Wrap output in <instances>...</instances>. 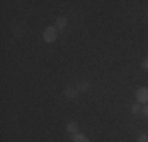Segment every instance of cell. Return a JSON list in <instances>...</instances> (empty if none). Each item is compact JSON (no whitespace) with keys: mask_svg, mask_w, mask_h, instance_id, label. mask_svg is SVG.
Here are the masks:
<instances>
[{"mask_svg":"<svg viewBox=\"0 0 148 142\" xmlns=\"http://www.w3.org/2000/svg\"><path fill=\"white\" fill-rule=\"evenodd\" d=\"M57 28H54V27H47L44 30V41H47V43H52V41H55L57 40Z\"/></svg>","mask_w":148,"mask_h":142,"instance_id":"cell-1","label":"cell"},{"mask_svg":"<svg viewBox=\"0 0 148 142\" xmlns=\"http://www.w3.org/2000/svg\"><path fill=\"white\" fill-rule=\"evenodd\" d=\"M136 97L139 103H148V88L147 87H140L136 92Z\"/></svg>","mask_w":148,"mask_h":142,"instance_id":"cell-2","label":"cell"},{"mask_svg":"<svg viewBox=\"0 0 148 142\" xmlns=\"http://www.w3.org/2000/svg\"><path fill=\"white\" fill-rule=\"evenodd\" d=\"M66 130H68L69 134H74V136H76V134H77V130H79V126H77L76 122H69L68 126H66Z\"/></svg>","mask_w":148,"mask_h":142,"instance_id":"cell-3","label":"cell"},{"mask_svg":"<svg viewBox=\"0 0 148 142\" xmlns=\"http://www.w3.org/2000/svg\"><path fill=\"white\" fill-rule=\"evenodd\" d=\"M73 142H90V141H88V137H85L84 134H76Z\"/></svg>","mask_w":148,"mask_h":142,"instance_id":"cell-4","label":"cell"},{"mask_svg":"<svg viewBox=\"0 0 148 142\" xmlns=\"http://www.w3.org/2000/svg\"><path fill=\"white\" fill-rule=\"evenodd\" d=\"M65 26H66V17H58V19H57V27L63 28Z\"/></svg>","mask_w":148,"mask_h":142,"instance_id":"cell-5","label":"cell"},{"mask_svg":"<svg viewBox=\"0 0 148 142\" xmlns=\"http://www.w3.org/2000/svg\"><path fill=\"white\" fill-rule=\"evenodd\" d=\"M66 97H68V98H74V97H76V90H74V88H66Z\"/></svg>","mask_w":148,"mask_h":142,"instance_id":"cell-6","label":"cell"},{"mask_svg":"<svg viewBox=\"0 0 148 142\" xmlns=\"http://www.w3.org/2000/svg\"><path fill=\"white\" fill-rule=\"evenodd\" d=\"M139 142H148V136H147V134H140V136H139Z\"/></svg>","mask_w":148,"mask_h":142,"instance_id":"cell-7","label":"cell"},{"mask_svg":"<svg viewBox=\"0 0 148 142\" xmlns=\"http://www.w3.org/2000/svg\"><path fill=\"white\" fill-rule=\"evenodd\" d=\"M142 112H143V115H145V117H148V104L142 109Z\"/></svg>","mask_w":148,"mask_h":142,"instance_id":"cell-8","label":"cell"},{"mask_svg":"<svg viewBox=\"0 0 148 142\" xmlns=\"http://www.w3.org/2000/svg\"><path fill=\"white\" fill-rule=\"evenodd\" d=\"M142 66H143V68H145V70H148V59H145V60H143Z\"/></svg>","mask_w":148,"mask_h":142,"instance_id":"cell-9","label":"cell"},{"mask_svg":"<svg viewBox=\"0 0 148 142\" xmlns=\"http://www.w3.org/2000/svg\"><path fill=\"white\" fill-rule=\"evenodd\" d=\"M137 111H139V106H137V104L132 106V112H137Z\"/></svg>","mask_w":148,"mask_h":142,"instance_id":"cell-10","label":"cell"}]
</instances>
